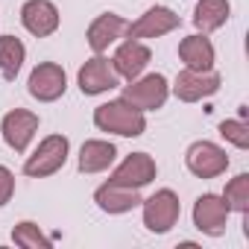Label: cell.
I'll use <instances>...</instances> for the list:
<instances>
[{
    "label": "cell",
    "mask_w": 249,
    "mask_h": 249,
    "mask_svg": "<svg viewBox=\"0 0 249 249\" xmlns=\"http://www.w3.org/2000/svg\"><path fill=\"white\" fill-rule=\"evenodd\" d=\"M94 123H97L100 132H114V135H126V138H138V135H144V129H147L144 111L135 108L132 103H126L123 97L97 106Z\"/></svg>",
    "instance_id": "obj_1"
},
{
    "label": "cell",
    "mask_w": 249,
    "mask_h": 249,
    "mask_svg": "<svg viewBox=\"0 0 249 249\" xmlns=\"http://www.w3.org/2000/svg\"><path fill=\"white\" fill-rule=\"evenodd\" d=\"M68 161V138L65 135H50L38 144V150L27 159L24 164V173L33 176V179H41V176H53L56 170H62Z\"/></svg>",
    "instance_id": "obj_2"
},
{
    "label": "cell",
    "mask_w": 249,
    "mask_h": 249,
    "mask_svg": "<svg viewBox=\"0 0 249 249\" xmlns=\"http://www.w3.org/2000/svg\"><path fill=\"white\" fill-rule=\"evenodd\" d=\"M144 202V226L150 229V231H156V234H164V231H170L173 226H176V220H179V196L173 194V191H156L150 199H141Z\"/></svg>",
    "instance_id": "obj_3"
},
{
    "label": "cell",
    "mask_w": 249,
    "mask_h": 249,
    "mask_svg": "<svg viewBox=\"0 0 249 249\" xmlns=\"http://www.w3.org/2000/svg\"><path fill=\"white\" fill-rule=\"evenodd\" d=\"M185 164H188V170H191L194 176H199V179H214V176L226 173L229 156H226V150H220V147L211 144V141H196V144L188 147Z\"/></svg>",
    "instance_id": "obj_4"
},
{
    "label": "cell",
    "mask_w": 249,
    "mask_h": 249,
    "mask_svg": "<svg viewBox=\"0 0 249 249\" xmlns=\"http://www.w3.org/2000/svg\"><path fill=\"white\" fill-rule=\"evenodd\" d=\"M229 205L223 202V196L217 194H202L194 202V226L208 234V237H220L226 231V220H229Z\"/></svg>",
    "instance_id": "obj_5"
},
{
    "label": "cell",
    "mask_w": 249,
    "mask_h": 249,
    "mask_svg": "<svg viewBox=\"0 0 249 249\" xmlns=\"http://www.w3.org/2000/svg\"><path fill=\"white\" fill-rule=\"evenodd\" d=\"M123 100L132 103L141 111L161 108L164 100H167V79L161 73H150V76H144V79H138V82L123 88Z\"/></svg>",
    "instance_id": "obj_6"
},
{
    "label": "cell",
    "mask_w": 249,
    "mask_h": 249,
    "mask_svg": "<svg viewBox=\"0 0 249 249\" xmlns=\"http://www.w3.org/2000/svg\"><path fill=\"white\" fill-rule=\"evenodd\" d=\"M220 91V73L214 71H191L185 68L179 76H176V85H173V94L185 103H196V100H205L211 94Z\"/></svg>",
    "instance_id": "obj_7"
},
{
    "label": "cell",
    "mask_w": 249,
    "mask_h": 249,
    "mask_svg": "<svg viewBox=\"0 0 249 249\" xmlns=\"http://www.w3.org/2000/svg\"><path fill=\"white\" fill-rule=\"evenodd\" d=\"M120 85V76L114 71V65L103 56H94L88 59L82 68H79V91L94 97V94H103V91H111Z\"/></svg>",
    "instance_id": "obj_8"
},
{
    "label": "cell",
    "mask_w": 249,
    "mask_h": 249,
    "mask_svg": "<svg viewBox=\"0 0 249 249\" xmlns=\"http://www.w3.org/2000/svg\"><path fill=\"white\" fill-rule=\"evenodd\" d=\"M30 94L36 97V100H41V103H53V100H59L62 94H65V88H68V76H65V71L56 65V62H41L33 73H30Z\"/></svg>",
    "instance_id": "obj_9"
},
{
    "label": "cell",
    "mask_w": 249,
    "mask_h": 249,
    "mask_svg": "<svg viewBox=\"0 0 249 249\" xmlns=\"http://www.w3.org/2000/svg\"><path fill=\"white\" fill-rule=\"evenodd\" d=\"M36 132H38V114H33L27 108H12L3 117V138L15 153H24Z\"/></svg>",
    "instance_id": "obj_10"
},
{
    "label": "cell",
    "mask_w": 249,
    "mask_h": 249,
    "mask_svg": "<svg viewBox=\"0 0 249 249\" xmlns=\"http://www.w3.org/2000/svg\"><path fill=\"white\" fill-rule=\"evenodd\" d=\"M156 179V161L147 153H132L123 159V164L111 173L108 182L123 185V188H144Z\"/></svg>",
    "instance_id": "obj_11"
},
{
    "label": "cell",
    "mask_w": 249,
    "mask_h": 249,
    "mask_svg": "<svg viewBox=\"0 0 249 249\" xmlns=\"http://www.w3.org/2000/svg\"><path fill=\"white\" fill-rule=\"evenodd\" d=\"M179 27V15L170 12L167 6H153L147 9L135 24H129V38H159L164 33H173Z\"/></svg>",
    "instance_id": "obj_12"
},
{
    "label": "cell",
    "mask_w": 249,
    "mask_h": 249,
    "mask_svg": "<svg viewBox=\"0 0 249 249\" xmlns=\"http://www.w3.org/2000/svg\"><path fill=\"white\" fill-rule=\"evenodd\" d=\"M21 21L36 38H44L59 30V9L50 0H27L21 9Z\"/></svg>",
    "instance_id": "obj_13"
},
{
    "label": "cell",
    "mask_w": 249,
    "mask_h": 249,
    "mask_svg": "<svg viewBox=\"0 0 249 249\" xmlns=\"http://www.w3.org/2000/svg\"><path fill=\"white\" fill-rule=\"evenodd\" d=\"M150 59H153L150 47L141 44V41H135V38H129V41H123V44L117 47L111 65H114L117 76H123V79H129V82H132L135 76H141V71L150 65Z\"/></svg>",
    "instance_id": "obj_14"
},
{
    "label": "cell",
    "mask_w": 249,
    "mask_h": 249,
    "mask_svg": "<svg viewBox=\"0 0 249 249\" xmlns=\"http://www.w3.org/2000/svg\"><path fill=\"white\" fill-rule=\"evenodd\" d=\"M126 33H129V24L126 21H123L120 15H114V12H106V15H100L88 27V47L94 53H106L108 44H114L117 38H123Z\"/></svg>",
    "instance_id": "obj_15"
},
{
    "label": "cell",
    "mask_w": 249,
    "mask_h": 249,
    "mask_svg": "<svg viewBox=\"0 0 249 249\" xmlns=\"http://www.w3.org/2000/svg\"><path fill=\"white\" fill-rule=\"evenodd\" d=\"M94 202L108 214H126L135 205H141V194H138V188H123V185L106 182L94 191Z\"/></svg>",
    "instance_id": "obj_16"
},
{
    "label": "cell",
    "mask_w": 249,
    "mask_h": 249,
    "mask_svg": "<svg viewBox=\"0 0 249 249\" xmlns=\"http://www.w3.org/2000/svg\"><path fill=\"white\" fill-rule=\"evenodd\" d=\"M179 59L185 62V68L191 71H211L214 68V47L211 41L202 36H188L179 41Z\"/></svg>",
    "instance_id": "obj_17"
},
{
    "label": "cell",
    "mask_w": 249,
    "mask_h": 249,
    "mask_svg": "<svg viewBox=\"0 0 249 249\" xmlns=\"http://www.w3.org/2000/svg\"><path fill=\"white\" fill-rule=\"evenodd\" d=\"M114 156H117L114 144H108V141H85L82 150H79V170L82 173H100V170L111 167Z\"/></svg>",
    "instance_id": "obj_18"
},
{
    "label": "cell",
    "mask_w": 249,
    "mask_h": 249,
    "mask_svg": "<svg viewBox=\"0 0 249 249\" xmlns=\"http://www.w3.org/2000/svg\"><path fill=\"white\" fill-rule=\"evenodd\" d=\"M229 21V0H199L194 9V24L202 33H214Z\"/></svg>",
    "instance_id": "obj_19"
},
{
    "label": "cell",
    "mask_w": 249,
    "mask_h": 249,
    "mask_svg": "<svg viewBox=\"0 0 249 249\" xmlns=\"http://www.w3.org/2000/svg\"><path fill=\"white\" fill-rule=\"evenodd\" d=\"M24 56H27V50H24L21 38H15V36H0V68H3V76L6 79H15L18 76V71L24 65Z\"/></svg>",
    "instance_id": "obj_20"
},
{
    "label": "cell",
    "mask_w": 249,
    "mask_h": 249,
    "mask_svg": "<svg viewBox=\"0 0 249 249\" xmlns=\"http://www.w3.org/2000/svg\"><path fill=\"white\" fill-rule=\"evenodd\" d=\"M223 202L229 205V211L249 214V173H240V176H234V179L226 185Z\"/></svg>",
    "instance_id": "obj_21"
},
{
    "label": "cell",
    "mask_w": 249,
    "mask_h": 249,
    "mask_svg": "<svg viewBox=\"0 0 249 249\" xmlns=\"http://www.w3.org/2000/svg\"><path fill=\"white\" fill-rule=\"evenodd\" d=\"M12 240H15L18 246H27V249H50V237H44L41 229H38L36 223H30V220L18 223V226L12 229Z\"/></svg>",
    "instance_id": "obj_22"
},
{
    "label": "cell",
    "mask_w": 249,
    "mask_h": 249,
    "mask_svg": "<svg viewBox=\"0 0 249 249\" xmlns=\"http://www.w3.org/2000/svg\"><path fill=\"white\" fill-rule=\"evenodd\" d=\"M220 135L226 141H231L237 150H246L249 147V126L243 120H223L220 123Z\"/></svg>",
    "instance_id": "obj_23"
},
{
    "label": "cell",
    "mask_w": 249,
    "mask_h": 249,
    "mask_svg": "<svg viewBox=\"0 0 249 249\" xmlns=\"http://www.w3.org/2000/svg\"><path fill=\"white\" fill-rule=\"evenodd\" d=\"M12 191H15V176H12V170L0 164V208L12 199Z\"/></svg>",
    "instance_id": "obj_24"
}]
</instances>
